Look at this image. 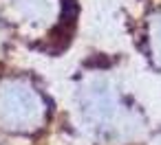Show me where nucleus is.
I'll return each mask as SVG.
<instances>
[{"label": "nucleus", "instance_id": "nucleus-1", "mask_svg": "<svg viewBox=\"0 0 161 145\" xmlns=\"http://www.w3.org/2000/svg\"><path fill=\"white\" fill-rule=\"evenodd\" d=\"M80 110L86 127L102 141L121 136L128 127L119 99L106 79H93L86 84L80 97Z\"/></svg>", "mask_w": 161, "mask_h": 145}, {"label": "nucleus", "instance_id": "nucleus-2", "mask_svg": "<svg viewBox=\"0 0 161 145\" xmlns=\"http://www.w3.org/2000/svg\"><path fill=\"white\" fill-rule=\"evenodd\" d=\"M47 119V101L22 79L0 81V127L11 132H33Z\"/></svg>", "mask_w": 161, "mask_h": 145}, {"label": "nucleus", "instance_id": "nucleus-3", "mask_svg": "<svg viewBox=\"0 0 161 145\" xmlns=\"http://www.w3.org/2000/svg\"><path fill=\"white\" fill-rule=\"evenodd\" d=\"M11 7L16 16L31 27L53 22L58 16V0H11Z\"/></svg>", "mask_w": 161, "mask_h": 145}, {"label": "nucleus", "instance_id": "nucleus-4", "mask_svg": "<svg viewBox=\"0 0 161 145\" xmlns=\"http://www.w3.org/2000/svg\"><path fill=\"white\" fill-rule=\"evenodd\" d=\"M150 35H152V49H154V55H157L159 62H161V18H154L152 29H150Z\"/></svg>", "mask_w": 161, "mask_h": 145}, {"label": "nucleus", "instance_id": "nucleus-5", "mask_svg": "<svg viewBox=\"0 0 161 145\" xmlns=\"http://www.w3.org/2000/svg\"><path fill=\"white\" fill-rule=\"evenodd\" d=\"M152 145H161V134H159V136H157V138L152 141Z\"/></svg>", "mask_w": 161, "mask_h": 145}]
</instances>
